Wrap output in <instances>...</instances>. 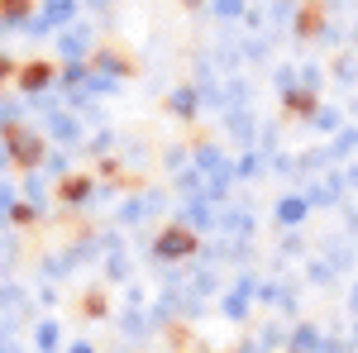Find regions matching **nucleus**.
<instances>
[{"instance_id": "nucleus-26", "label": "nucleus", "mask_w": 358, "mask_h": 353, "mask_svg": "<svg viewBox=\"0 0 358 353\" xmlns=\"http://www.w3.org/2000/svg\"><path fill=\"white\" fill-rule=\"evenodd\" d=\"M277 253H282V258H301L306 244L296 239V234H292V229H287V234H282V244H277Z\"/></svg>"}, {"instance_id": "nucleus-13", "label": "nucleus", "mask_w": 358, "mask_h": 353, "mask_svg": "<svg viewBox=\"0 0 358 353\" xmlns=\"http://www.w3.org/2000/svg\"><path fill=\"white\" fill-rule=\"evenodd\" d=\"M158 210H163V191H143V196H134L124 206V219L134 224V219H148V215H158Z\"/></svg>"}, {"instance_id": "nucleus-6", "label": "nucleus", "mask_w": 358, "mask_h": 353, "mask_svg": "<svg viewBox=\"0 0 358 353\" xmlns=\"http://www.w3.org/2000/svg\"><path fill=\"white\" fill-rule=\"evenodd\" d=\"M273 215H277V224H282V229H301L306 215H310V201H306V191H287V196L277 201Z\"/></svg>"}, {"instance_id": "nucleus-2", "label": "nucleus", "mask_w": 358, "mask_h": 353, "mask_svg": "<svg viewBox=\"0 0 358 353\" xmlns=\"http://www.w3.org/2000/svg\"><path fill=\"white\" fill-rule=\"evenodd\" d=\"M5 158L20 167H38L43 163V138L24 124H5Z\"/></svg>"}, {"instance_id": "nucleus-14", "label": "nucleus", "mask_w": 358, "mask_h": 353, "mask_svg": "<svg viewBox=\"0 0 358 353\" xmlns=\"http://www.w3.org/2000/svg\"><path fill=\"white\" fill-rule=\"evenodd\" d=\"M354 148H358V129H339V134L330 138V148H325V158H330V163H349Z\"/></svg>"}, {"instance_id": "nucleus-34", "label": "nucleus", "mask_w": 358, "mask_h": 353, "mask_svg": "<svg viewBox=\"0 0 358 353\" xmlns=\"http://www.w3.org/2000/svg\"><path fill=\"white\" fill-rule=\"evenodd\" d=\"M239 353H263V349H258V344H244V349H239Z\"/></svg>"}, {"instance_id": "nucleus-15", "label": "nucleus", "mask_w": 358, "mask_h": 353, "mask_svg": "<svg viewBox=\"0 0 358 353\" xmlns=\"http://www.w3.org/2000/svg\"><path fill=\"white\" fill-rule=\"evenodd\" d=\"M57 48H62V57H86V48H91V34L86 29H62V38H57Z\"/></svg>"}, {"instance_id": "nucleus-17", "label": "nucleus", "mask_w": 358, "mask_h": 353, "mask_svg": "<svg viewBox=\"0 0 358 353\" xmlns=\"http://www.w3.org/2000/svg\"><path fill=\"white\" fill-rule=\"evenodd\" d=\"M91 191H96V182H91V177H67L57 196H62V206H82V201H91Z\"/></svg>"}, {"instance_id": "nucleus-37", "label": "nucleus", "mask_w": 358, "mask_h": 353, "mask_svg": "<svg viewBox=\"0 0 358 353\" xmlns=\"http://www.w3.org/2000/svg\"><path fill=\"white\" fill-rule=\"evenodd\" d=\"M187 5H201V0H187Z\"/></svg>"}, {"instance_id": "nucleus-20", "label": "nucleus", "mask_w": 358, "mask_h": 353, "mask_svg": "<svg viewBox=\"0 0 358 353\" xmlns=\"http://www.w3.org/2000/svg\"><path fill=\"white\" fill-rule=\"evenodd\" d=\"M96 77H110V82H120V77H124V57L110 53V48H106V53H96Z\"/></svg>"}, {"instance_id": "nucleus-31", "label": "nucleus", "mask_w": 358, "mask_h": 353, "mask_svg": "<svg viewBox=\"0 0 358 353\" xmlns=\"http://www.w3.org/2000/svg\"><path fill=\"white\" fill-rule=\"evenodd\" d=\"M10 72H15V62H10V57L0 53V82H5V77H10Z\"/></svg>"}, {"instance_id": "nucleus-19", "label": "nucleus", "mask_w": 358, "mask_h": 353, "mask_svg": "<svg viewBox=\"0 0 358 353\" xmlns=\"http://www.w3.org/2000/svg\"><path fill=\"white\" fill-rule=\"evenodd\" d=\"M48 129H53V138H62V143H77V134H82L77 115H62V110H53V115H48Z\"/></svg>"}, {"instance_id": "nucleus-7", "label": "nucleus", "mask_w": 358, "mask_h": 353, "mask_svg": "<svg viewBox=\"0 0 358 353\" xmlns=\"http://www.w3.org/2000/svg\"><path fill=\"white\" fill-rule=\"evenodd\" d=\"M315 106H320V91H306L301 82L292 86V91H282V110H287V120H292V115H296V120H310Z\"/></svg>"}, {"instance_id": "nucleus-32", "label": "nucleus", "mask_w": 358, "mask_h": 353, "mask_svg": "<svg viewBox=\"0 0 358 353\" xmlns=\"http://www.w3.org/2000/svg\"><path fill=\"white\" fill-rule=\"evenodd\" d=\"M349 310H354V315H358V282H354V287H349Z\"/></svg>"}, {"instance_id": "nucleus-11", "label": "nucleus", "mask_w": 358, "mask_h": 353, "mask_svg": "<svg viewBox=\"0 0 358 353\" xmlns=\"http://www.w3.org/2000/svg\"><path fill=\"white\" fill-rule=\"evenodd\" d=\"M320 329L315 325H296V329H287V339H282V349L287 353H320Z\"/></svg>"}, {"instance_id": "nucleus-21", "label": "nucleus", "mask_w": 358, "mask_h": 353, "mask_svg": "<svg viewBox=\"0 0 358 353\" xmlns=\"http://www.w3.org/2000/svg\"><path fill=\"white\" fill-rule=\"evenodd\" d=\"M334 82H339V86H354L358 82V53H344L339 62H334Z\"/></svg>"}, {"instance_id": "nucleus-9", "label": "nucleus", "mask_w": 358, "mask_h": 353, "mask_svg": "<svg viewBox=\"0 0 358 353\" xmlns=\"http://www.w3.org/2000/svg\"><path fill=\"white\" fill-rule=\"evenodd\" d=\"M72 15H77V0H48V5H43V15H38V20H29V29H38V34H43V29H62Z\"/></svg>"}, {"instance_id": "nucleus-25", "label": "nucleus", "mask_w": 358, "mask_h": 353, "mask_svg": "<svg viewBox=\"0 0 358 353\" xmlns=\"http://www.w3.org/2000/svg\"><path fill=\"white\" fill-rule=\"evenodd\" d=\"M34 339H38V349H43V353H53V349H57V325H53V320H43Z\"/></svg>"}, {"instance_id": "nucleus-10", "label": "nucleus", "mask_w": 358, "mask_h": 353, "mask_svg": "<svg viewBox=\"0 0 358 353\" xmlns=\"http://www.w3.org/2000/svg\"><path fill=\"white\" fill-rule=\"evenodd\" d=\"M167 110H172L177 120H196V115H201V91H196V82L177 86V91L167 96Z\"/></svg>"}, {"instance_id": "nucleus-12", "label": "nucleus", "mask_w": 358, "mask_h": 353, "mask_svg": "<svg viewBox=\"0 0 358 353\" xmlns=\"http://www.w3.org/2000/svg\"><path fill=\"white\" fill-rule=\"evenodd\" d=\"M263 167H268V153L253 143V148H244V158L234 163V182H253V177H263Z\"/></svg>"}, {"instance_id": "nucleus-30", "label": "nucleus", "mask_w": 358, "mask_h": 353, "mask_svg": "<svg viewBox=\"0 0 358 353\" xmlns=\"http://www.w3.org/2000/svg\"><path fill=\"white\" fill-rule=\"evenodd\" d=\"M339 172H344V187L358 191V163H354V167H339Z\"/></svg>"}, {"instance_id": "nucleus-29", "label": "nucleus", "mask_w": 358, "mask_h": 353, "mask_svg": "<svg viewBox=\"0 0 358 353\" xmlns=\"http://www.w3.org/2000/svg\"><path fill=\"white\" fill-rule=\"evenodd\" d=\"M187 163H192L187 148H172V153H167V167H172V172H187Z\"/></svg>"}, {"instance_id": "nucleus-16", "label": "nucleus", "mask_w": 358, "mask_h": 353, "mask_svg": "<svg viewBox=\"0 0 358 353\" xmlns=\"http://www.w3.org/2000/svg\"><path fill=\"white\" fill-rule=\"evenodd\" d=\"M48 82H53V67H48V62L20 67V86H24V91H48Z\"/></svg>"}, {"instance_id": "nucleus-22", "label": "nucleus", "mask_w": 358, "mask_h": 353, "mask_svg": "<svg viewBox=\"0 0 358 353\" xmlns=\"http://www.w3.org/2000/svg\"><path fill=\"white\" fill-rule=\"evenodd\" d=\"M210 10H215V15H220V20H244L248 0H210Z\"/></svg>"}, {"instance_id": "nucleus-28", "label": "nucleus", "mask_w": 358, "mask_h": 353, "mask_svg": "<svg viewBox=\"0 0 358 353\" xmlns=\"http://www.w3.org/2000/svg\"><path fill=\"white\" fill-rule=\"evenodd\" d=\"M273 82H277V91H292V86H296V67H277Z\"/></svg>"}, {"instance_id": "nucleus-4", "label": "nucleus", "mask_w": 358, "mask_h": 353, "mask_svg": "<svg viewBox=\"0 0 358 353\" xmlns=\"http://www.w3.org/2000/svg\"><path fill=\"white\" fill-rule=\"evenodd\" d=\"M215 229L220 234H229V239H248L253 229H258V219H253V210L248 206H215Z\"/></svg>"}, {"instance_id": "nucleus-8", "label": "nucleus", "mask_w": 358, "mask_h": 353, "mask_svg": "<svg viewBox=\"0 0 358 353\" xmlns=\"http://www.w3.org/2000/svg\"><path fill=\"white\" fill-rule=\"evenodd\" d=\"M224 129L234 134L239 148H253V143H258V120H253L248 110H224Z\"/></svg>"}, {"instance_id": "nucleus-23", "label": "nucleus", "mask_w": 358, "mask_h": 353, "mask_svg": "<svg viewBox=\"0 0 358 353\" xmlns=\"http://www.w3.org/2000/svg\"><path fill=\"white\" fill-rule=\"evenodd\" d=\"M306 277H310V282H315V287H325V282H334V268L330 263H325V258H310V263H306Z\"/></svg>"}, {"instance_id": "nucleus-36", "label": "nucleus", "mask_w": 358, "mask_h": 353, "mask_svg": "<svg viewBox=\"0 0 358 353\" xmlns=\"http://www.w3.org/2000/svg\"><path fill=\"white\" fill-rule=\"evenodd\" d=\"M354 43H358V24H354Z\"/></svg>"}, {"instance_id": "nucleus-24", "label": "nucleus", "mask_w": 358, "mask_h": 353, "mask_svg": "<svg viewBox=\"0 0 358 353\" xmlns=\"http://www.w3.org/2000/svg\"><path fill=\"white\" fill-rule=\"evenodd\" d=\"M24 10H29V0H0V15L10 24H24Z\"/></svg>"}, {"instance_id": "nucleus-5", "label": "nucleus", "mask_w": 358, "mask_h": 353, "mask_svg": "<svg viewBox=\"0 0 358 353\" xmlns=\"http://www.w3.org/2000/svg\"><path fill=\"white\" fill-rule=\"evenodd\" d=\"M253 296H258V277H253V272H244V277H239V282H234V291H229V296H224V320H244L248 315V305H253Z\"/></svg>"}, {"instance_id": "nucleus-27", "label": "nucleus", "mask_w": 358, "mask_h": 353, "mask_svg": "<svg viewBox=\"0 0 358 353\" xmlns=\"http://www.w3.org/2000/svg\"><path fill=\"white\" fill-rule=\"evenodd\" d=\"M296 82H301L306 91H320V86H325V72H320V67H301V72H296Z\"/></svg>"}, {"instance_id": "nucleus-33", "label": "nucleus", "mask_w": 358, "mask_h": 353, "mask_svg": "<svg viewBox=\"0 0 358 353\" xmlns=\"http://www.w3.org/2000/svg\"><path fill=\"white\" fill-rule=\"evenodd\" d=\"M72 353H96V349H91V344H77V349H72Z\"/></svg>"}, {"instance_id": "nucleus-3", "label": "nucleus", "mask_w": 358, "mask_h": 353, "mask_svg": "<svg viewBox=\"0 0 358 353\" xmlns=\"http://www.w3.org/2000/svg\"><path fill=\"white\" fill-rule=\"evenodd\" d=\"M344 172H325V177H315L310 187H306V201H310V210H320V206H344Z\"/></svg>"}, {"instance_id": "nucleus-35", "label": "nucleus", "mask_w": 358, "mask_h": 353, "mask_svg": "<svg viewBox=\"0 0 358 353\" xmlns=\"http://www.w3.org/2000/svg\"><path fill=\"white\" fill-rule=\"evenodd\" d=\"M5 163H10V158H5V148H0V172H5Z\"/></svg>"}, {"instance_id": "nucleus-1", "label": "nucleus", "mask_w": 358, "mask_h": 353, "mask_svg": "<svg viewBox=\"0 0 358 353\" xmlns=\"http://www.w3.org/2000/svg\"><path fill=\"white\" fill-rule=\"evenodd\" d=\"M196 253H201L196 229H187L182 219L167 224V229H158V239H153V258H158V263H187V258H196Z\"/></svg>"}, {"instance_id": "nucleus-18", "label": "nucleus", "mask_w": 358, "mask_h": 353, "mask_svg": "<svg viewBox=\"0 0 358 353\" xmlns=\"http://www.w3.org/2000/svg\"><path fill=\"white\" fill-rule=\"evenodd\" d=\"M310 124H315V134H339V129H344V110H334V106H315Z\"/></svg>"}]
</instances>
